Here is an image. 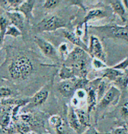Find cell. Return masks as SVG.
I'll use <instances>...</instances> for the list:
<instances>
[{"label":"cell","instance_id":"1","mask_svg":"<svg viewBox=\"0 0 128 134\" xmlns=\"http://www.w3.org/2000/svg\"><path fill=\"white\" fill-rule=\"evenodd\" d=\"M31 54L14 47L6 48L5 65L9 78L14 82L27 80L36 70V63Z\"/></svg>","mask_w":128,"mask_h":134},{"label":"cell","instance_id":"2","mask_svg":"<svg viewBox=\"0 0 128 134\" xmlns=\"http://www.w3.org/2000/svg\"><path fill=\"white\" fill-rule=\"evenodd\" d=\"M89 32L100 39L121 40L128 42V25L121 26L115 23H109L100 26H88Z\"/></svg>","mask_w":128,"mask_h":134},{"label":"cell","instance_id":"3","mask_svg":"<svg viewBox=\"0 0 128 134\" xmlns=\"http://www.w3.org/2000/svg\"><path fill=\"white\" fill-rule=\"evenodd\" d=\"M69 23L66 19L57 15H50L44 17L34 26L37 33L54 32L58 30L68 28Z\"/></svg>","mask_w":128,"mask_h":134},{"label":"cell","instance_id":"4","mask_svg":"<svg viewBox=\"0 0 128 134\" xmlns=\"http://www.w3.org/2000/svg\"><path fill=\"white\" fill-rule=\"evenodd\" d=\"M90 80L88 79L74 78L73 79L62 80L57 84V89L65 98H73L77 90L85 89Z\"/></svg>","mask_w":128,"mask_h":134},{"label":"cell","instance_id":"5","mask_svg":"<svg viewBox=\"0 0 128 134\" xmlns=\"http://www.w3.org/2000/svg\"><path fill=\"white\" fill-rule=\"evenodd\" d=\"M121 96V91L116 87L112 85L106 93L98 102L96 108V117H98L100 113L108 108L111 105H116L119 102Z\"/></svg>","mask_w":128,"mask_h":134},{"label":"cell","instance_id":"6","mask_svg":"<svg viewBox=\"0 0 128 134\" xmlns=\"http://www.w3.org/2000/svg\"><path fill=\"white\" fill-rule=\"evenodd\" d=\"M33 40L44 57L50 59L55 65L61 63V60L60 54L51 43L39 35H35Z\"/></svg>","mask_w":128,"mask_h":134},{"label":"cell","instance_id":"7","mask_svg":"<svg viewBox=\"0 0 128 134\" xmlns=\"http://www.w3.org/2000/svg\"><path fill=\"white\" fill-rule=\"evenodd\" d=\"M88 11H86V16H84L82 21L78 23V25L80 26H83L84 25L85 26V30H84V33H88L87 24L90 21L101 20V19L109 17L111 15L112 13H113L112 12L111 7H103V6H96L94 7L90 8H88Z\"/></svg>","mask_w":128,"mask_h":134},{"label":"cell","instance_id":"8","mask_svg":"<svg viewBox=\"0 0 128 134\" xmlns=\"http://www.w3.org/2000/svg\"><path fill=\"white\" fill-rule=\"evenodd\" d=\"M102 79L101 77H98L92 81H90L85 88L87 91V98L86 101L87 104L86 110L89 115L92 111L96 110L98 103L97 88Z\"/></svg>","mask_w":128,"mask_h":134},{"label":"cell","instance_id":"9","mask_svg":"<svg viewBox=\"0 0 128 134\" xmlns=\"http://www.w3.org/2000/svg\"><path fill=\"white\" fill-rule=\"evenodd\" d=\"M88 54L92 58H97L106 62V54L101 41L97 36L91 35L89 38Z\"/></svg>","mask_w":128,"mask_h":134},{"label":"cell","instance_id":"10","mask_svg":"<svg viewBox=\"0 0 128 134\" xmlns=\"http://www.w3.org/2000/svg\"><path fill=\"white\" fill-rule=\"evenodd\" d=\"M51 89V83H48L41 88L33 95L30 98V102L28 105L30 108L37 107L44 104L48 98ZM26 105V106H27Z\"/></svg>","mask_w":128,"mask_h":134},{"label":"cell","instance_id":"11","mask_svg":"<svg viewBox=\"0 0 128 134\" xmlns=\"http://www.w3.org/2000/svg\"><path fill=\"white\" fill-rule=\"evenodd\" d=\"M6 15L9 18L11 25L18 28L23 33V36H24L26 31V22L27 23L25 16L21 13L17 11L6 12Z\"/></svg>","mask_w":128,"mask_h":134},{"label":"cell","instance_id":"12","mask_svg":"<svg viewBox=\"0 0 128 134\" xmlns=\"http://www.w3.org/2000/svg\"><path fill=\"white\" fill-rule=\"evenodd\" d=\"M60 34L61 36L68 40L69 42H71L76 47L81 48L88 53V46L84 43V41H83L81 38L77 36L74 31L68 30V28H65V29L61 30Z\"/></svg>","mask_w":128,"mask_h":134},{"label":"cell","instance_id":"13","mask_svg":"<svg viewBox=\"0 0 128 134\" xmlns=\"http://www.w3.org/2000/svg\"><path fill=\"white\" fill-rule=\"evenodd\" d=\"M112 12L114 15H118L123 23L128 22V15L127 9L123 1L121 0H110L108 1Z\"/></svg>","mask_w":128,"mask_h":134},{"label":"cell","instance_id":"14","mask_svg":"<svg viewBox=\"0 0 128 134\" xmlns=\"http://www.w3.org/2000/svg\"><path fill=\"white\" fill-rule=\"evenodd\" d=\"M68 120L69 127L77 133L81 134L83 132L84 133V130L85 129L83 128V126L81 125L78 116L76 114L75 109L71 105H70L68 110Z\"/></svg>","mask_w":128,"mask_h":134},{"label":"cell","instance_id":"15","mask_svg":"<svg viewBox=\"0 0 128 134\" xmlns=\"http://www.w3.org/2000/svg\"><path fill=\"white\" fill-rule=\"evenodd\" d=\"M35 3H36V1L34 0H25L20 6V7L16 10L17 12L21 13L25 16L28 23H30V21L34 18L33 12L34 8Z\"/></svg>","mask_w":128,"mask_h":134},{"label":"cell","instance_id":"16","mask_svg":"<svg viewBox=\"0 0 128 134\" xmlns=\"http://www.w3.org/2000/svg\"><path fill=\"white\" fill-rule=\"evenodd\" d=\"M101 72V77L103 79H107L109 82L113 83L120 76L124 74V71L116 69V68L111 67H107L105 69L100 71Z\"/></svg>","mask_w":128,"mask_h":134},{"label":"cell","instance_id":"17","mask_svg":"<svg viewBox=\"0 0 128 134\" xmlns=\"http://www.w3.org/2000/svg\"><path fill=\"white\" fill-rule=\"evenodd\" d=\"M11 107L4 108V110L0 114V130H6L11 125L12 109Z\"/></svg>","mask_w":128,"mask_h":134},{"label":"cell","instance_id":"18","mask_svg":"<svg viewBox=\"0 0 128 134\" xmlns=\"http://www.w3.org/2000/svg\"><path fill=\"white\" fill-rule=\"evenodd\" d=\"M74 109L78 119L83 128L88 129L91 126L90 124V115L88 114L87 110L81 108H76Z\"/></svg>","mask_w":128,"mask_h":134},{"label":"cell","instance_id":"19","mask_svg":"<svg viewBox=\"0 0 128 134\" xmlns=\"http://www.w3.org/2000/svg\"><path fill=\"white\" fill-rule=\"evenodd\" d=\"M59 76L62 80L73 79L76 78L73 69L63 64H61V66L60 71H59Z\"/></svg>","mask_w":128,"mask_h":134},{"label":"cell","instance_id":"20","mask_svg":"<svg viewBox=\"0 0 128 134\" xmlns=\"http://www.w3.org/2000/svg\"><path fill=\"white\" fill-rule=\"evenodd\" d=\"M114 86L116 87L118 89L122 91L127 90L128 88V78L125 73L123 75L119 76L114 82L113 83Z\"/></svg>","mask_w":128,"mask_h":134},{"label":"cell","instance_id":"21","mask_svg":"<svg viewBox=\"0 0 128 134\" xmlns=\"http://www.w3.org/2000/svg\"><path fill=\"white\" fill-rule=\"evenodd\" d=\"M14 129L16 133L29 134L31 131V127L28 124H26L21 120H18L14 124Z\"/></svg>","mask_w":128,"mask_h":134},{"label":"cell","instance_id":"22","mask_svg":"<svg viewBox=\"0 0 128 134\" xmlns=\"http://www.w3.org/2000/svg\"><path fill=\"white\" fill-rule=\"evenodd\" d=\"M49 125L54 129H56L65 124L63 118L59 115H53L49 118Z\"/></svg>","mask_w":128,"mask_h":134},{"label":"cell","instance_id":"23","mask_svg":"<svg viewBox=\"0 0 128 134\" xmlns=\"http://www.w3.org/2000/svg\"><path fill=\"white\" fill-rule=\"evenodd\" d=\"M109 88H108V84H107L105 80L102 79L101 80V81L100 82V84H99L97 88V94L98 102L102 98V97H103L104 95V94L106 93V92L108 90Z\"/></svg>","mask_w":128,"mask_h":134},{"label":"cell","instance_id":"24","mask_svg":"<svg viewBox=\"0 0 128 134\" xmlns=\"http://www.w3.org/2000/svg\"><path fill=\"white\" fill-rule=\"evenodd\" d=\"M6 35L16 38L18 37H20V36H23V33L15 26L10 25L6 30L5 36H6Z\"/></svg>","mask_w":128,"mask_h":134},{"label":"cell","instance_id":"25","mask_svg":"<svg viewBox=\"0 0 128 134\" xmlns=\"http://www.w3.org/2000/svg\"><path fill=\"white\" fill-rule=\"evenodd\" d=\"M91 65L94 70L97 71H101L108 67L105 62L97 58H92Z\"/></svg>","mask_w":128,"mask_h":134},{"label":"cell","instance_id":"26","mask_svg":"<svg viewBox=\"0 0 128 134\" xmlns=\"http://www.w3.org/2000/svg\"><path fill=\"white\" fill-rule=\"evenodd\" d=\"M10 25H11V23L7 16H0V32L5 35L6 30Z\"/></svg>","mask_w":128,"mask_h":134},{"label":"cell","instance_id":"27","mask_svg":"<svg viewBox=\"0 0 128 134\" xmlns=\"http://www.w3.org/2000/svg\"><path fill=\"white\" fill-rule=\"evenodd\" d=\"M58 53L60 54L62 63H63L66 58L68 57V54L69 53L68 50V44L66 43H61L58 47Z\"/></svg>","mask_w":128,"mask_h":134},{"label":"cell","instance_id":"28","mask_svg":"<svg viewBox=\"0 0 128 134\" xmlns=\"http://www.w3.org/2000/svg\"><path fill=\"white\" fill-rule=\"evenodd\" d=\"M14 95V92L11 88L8 87H0V99L11 98Z\"/></svg>","mask_w":128,"mask_h":134},{"label":"cell","instance_id":"29","mask_svg":"<svg viewBox=\"0 0 128 134\" xmlns=\"http://www.w3.org/2000/svg\"><path fill=\"white\" fill-rule=\"evenodd\" d=\"M61 1L59 0H46L44 1L43 4V8L46 9H53L56 8L60 4Z\"/></svg>","mask_w":128,"mask_h":134},{"label":"cell","instance_id":"30","mask_svg":"<svg viewBox=\"0 0 128 134\" xmlns=\"http://www.w3.org/2000/svg\"><path fill=\"white\" fill-rule=\"evenodd\" d=\"M74 97L78 98L80 102L84 100H86V98H87V91H86V89L84 88L78 89V90H77L76 91V92H75Z\"/></svg>","mask_w":128,"mask_h":134},{"label":"cell","instance_id":"31","mask_svg":"<svg viewBox=\"0 0 128 134\" xmlns=\"http://www.w3.org/2000/svg\"><path fill=\"white\" fill-rule=\"evenodd\" d=\"M113 68L116 69L121 70V71H124V70L128 68V57L123 60L122 62H119V63L113 66Z\"/></svg>","mask_w":128,"mask_h":134},{"label":"cell","instance_id":"32","mask_svg":"<svg viewBox=\"0 0 128 134\" xmlns=\"http://www.w3.org/2000/svg\"><path fill=\"white\" fill-rule=\"evenodd\" d=\"M107 134H128V129L126 126H121L113 129L111 132Z\"/></svg>","mask_w":128,"mask_h":134},{"label":"cell","instance_id":"33","mask_svg":"<svg viewBox=\"0 0 128 134\" xmlns=\"http://www.w3.org/2000/svg\"><path fill=\"white\" fill-rule=\"evenodd\" d=\"M121 114L123 117H128V100L123 102L121 107Z\"/></svg>","mask_w":128,"mask_h":134},{"label":"cell","instance_id":"34","mask_svg":"<svg viewBox=\"0 0 128 134\" xmlns=\"http://www.w3.org/2000/svg\"><path fill=\"white\" fill-rule=\"evenodd\" d=\"M83 134H107V133H101V132H98L95 127L91 125L86 129Z\"/></svg>","mask_w":128,"mask_h":134},{"label":"cell","instance_id":"35","mask_svg":"<svg viewBox=\"0 0 128 134\" xmlns=\"http://www.w3.org/2000/svg\"><path fill=\"white\" fill-rule=\"evenodd\" d=\"M55 131L56 134H66V128L65 124L61 126L59 128L55 129Z\"/></svg>","mask_w":128,"mask_h":134},{"label":"cell","instance_id":"36","mask_svg":"<svg viewBox=\"0 0 128 134\" xmlns=\"http://www.w3.org/2000/svg\"><path fill=\"white\" fill-rule=\"evenodd\" d=\"M4 36H5V35H3L1 32H0V47L2 45L3 42H4Z\"/></svg>","mask_w":128,"mask_h":134},{"label":"cell","instance_id":"37","mask_svg":"<svg viewBox=\"0 0 128 134\" xmlns=\"http://www.w3.org/2000/svg\"><path fill=\"white\" fill-rule=\"evenodd\" d=\"M123 3H124V6H125L126 9H127V15H128V0H125V1H123Z\"/></svg>","mask_w":128,"mask_h":134},{"label":"cell","instance_id":"38","mask_svg":"<svg viewBox=\"0 0 128 134\" xmlns=\"http://www.w3.org/2000/svg\"><path fill=\"white\" fill-rule=\"evenodd\" d=\"M124 73H125V74H126V75L127 76V78H128V68H127V69H126V70H124Z\"/></svg>","mask_w":128,"mask_h":134},{"label":"cell","instance_id":"39","mask_svg":"<svg viewBox=\"0 0 128 134\" xmlns=\"http://www.w3.org/2000/svg\"><path fill=\"white\" fill-rule=\"evenodd\" d=\"M4 132L3 131V130H0V134H3L4 133Z\"/></svg>","mask_w":128,"mask_h":134},{"label":"cell","instance_id":"40","mask_svg":"<svg viewBox=\"0 0 128 134\" xmlns=\"http://www.w3.org/2000/svg\"><path fill=\"white\" fill-rule=\"evenodd\" d=\"M15 134H20V133H15Z\"/></svg>","mask_w":128,"mask_h":134},{"label":"cell","instance_id":"41","mask_svg":"<svg viewBox=\"0 0 128 134\" xmlns=\"http://www.w3.org/2000/svg\"><path fill=\"white\" fill-rule=\"evenodd\" d=\"M43 134H46V133H43Z\"/></svg>","mask_w":128,"mask_h":134}]
</instances>
